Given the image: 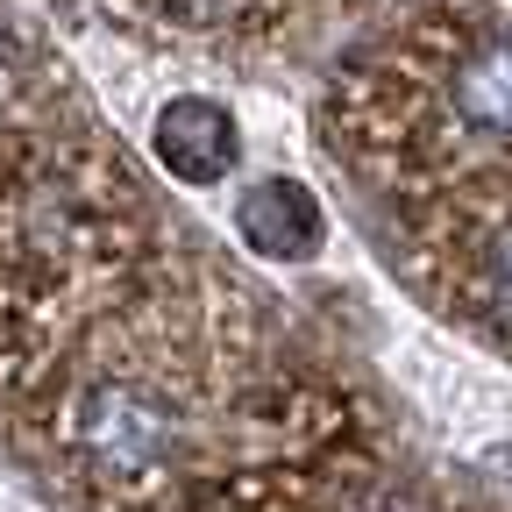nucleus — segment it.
<instances>
[{"label":"nucleus","instance_id":"f257e3e1","mask_svg":"<svg viewBox=\"0 0 512 512\" xmlns=\"http://www.w3.org/2000/svg\"><path fill=\"white\" fill-rule=\"evenodd\" d=\"M178 399L150 377H93L72 399V448L100 477H143L178 448Z\"/></svg>","mask_w":512,"mask_h":512},{"label":"nucleus","instance_id":"f03ea898","mask_svg":"<svg viewBox=\"0 0 512 512\" xmlns=\"http://www.w3.org/2000/svg\"><path fill=\"white\" fill-rule=\"evenodd\" d=\"M150 150H157V164H164L171 178L214 185V178H228L235 157H242V128H235V114H228L221 100L178 93V100H164V114L150 121Z\"/></svg>","mask_w":512,"mask_h":512},{"label":"nucleus","instance_id":"7ed1b4c3","mask_svg":"<svg viewBox=\"0 0 512 512\" xmlns=\"http://www.w3.org/2000/svg\"><path fill=\"white\" fill-rule=\"evenodd\" d=\"M235 228L264 264H299V256H313L320 235H328L320 200L299 178H249L242 200H235Z\"/></svg>","mask_w":512,"mask_h":512},{"label":"nucleus","instance_id":"20e7f679","mask_svg":"<svg viewBox=\"0 0 512 512\" xmlns=\"http://www.w3.org/2000/svg\"><path fill=\"white\" fill-rule=\"evenodd\" d=\"M441 100L463 128H477L491 143H512V36H491V43L463 50L448 64Z\"/></svg>","mask_w":512,"mask_h":512},{"label":"nucleus","instance_id":"39448f33","mask_svg":"<svg viewBox=\"0 0 512 512\" xmlns=\"http://www.w3.org/2000/svg\"><path fill=\"white\" fill-rule=\"evenodd\" d=\"M477 271H484L491 299H498V306H512V221H498V228L484 235V256H477Z\"/></svg>","mask_w":512,"mask_h":512}]
</instances>
